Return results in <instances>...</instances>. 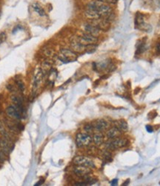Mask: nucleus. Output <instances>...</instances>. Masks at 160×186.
I'll use <instances>...</instances> for the list:
<instances>
[{
	"label": "nucleus",
	"instance_id": "obj_1",
	"mask_svg": "<svg viewBox=\"0 0 160 186\" xmlns=\"http://www.w3.org/2000/svg\"><path fill=\"white\" fill-rule=\"evenodd\" d=\"M58 58L60 61L65 63H69L71 61H75L77 59V54L74 51H72L71 49H68V48H62L60 50Z\"/></svg>",
	"mask_w": 160,
	"mask_h": 186
},
{
	"label": "nucleus",
	"instance_id": "obj_2",
	"mask_svg": "<svg viewBox=\"0 0 160 186\" xmlns=\"http://www.w3.org/2000/svg\"><path fill=\"white\" fill-rule=\"evenodd\" d=\"M93 138L88 133H78L76 136V144L79 148H83L90 145Z\"/></svg>",
	"mask_w": 160,
	"mask_h": 186
},
{
	"label": "nucleus",
	"instance_id": "obj_3",
	"mask_svg": "<svg viewBox=\"0 0 160 186\" xmlns=\"http://www.w3.org/2000/svg\"><path fill=\"white\" fill-rule=\"evenodd\" d=\"M73 164L76 165H82L85 167H88L90 168H94L95 164L94 161L88 157H86L84 156H78L73 159Z\"/></svg>",
	"mask_w": 160,
	"mask_h": 186
},
{
	"label": "nucleus",
	"instance_id": "obj_4",
	"mask_svg": "<svg viewBox=\"0 0 160 186\" xmlns=\"http://www.w3.org/2000/svg\"><path fill=\"white\" fill-rule=\"evenodd\" d=\"M126 145H127V140L126 139L118 137V138H113L111 141L107 142L106 148L110 150H116L119 149V148H123Z\"/></svg>",
	"mask_w": 160,
	"mask_h": 186
},
{
	"label": "nucleus",
	"instance_id": "obj_5",
	"mask_svg": "<svg viewBox=\"0 0 160 186\" xmlns=\"http://www.w3.org/2000/svg\"><path fill=\"white\" fill-rule=\"evenodd\" d=\"M94 26H97L98 29H99L101 31H108V29H110V22L108 20H107L105 18H99V19H94L92 20V23Z\"/></svg>",
	"mask_w": 160,
	"mask_h": 186
},
{
	"label": "nucleus",
	"instance_id": "obj_6",
	"mask_svg": "<svg viewBox=\"0 0 160 186\" xmlns=\"http://www.w3.org/2000/svg\"><path fill=\"white\" fill-rule=\"evenodd\" d=\"M78 40L85 46L88 44H96V43L98 41V38L97 37H94V36L85 33V32H84L82 35L78 37Z\"/></svg>",
	"mask_w": 160,
	"mask_h": 186
},
{
	"label": "nucleus",
	"instance_id": "obj_7",
	"mask_svg": "<svg viewBox=\"0 0 160 186\" xmlns=\"http://www.w3.org/2000/svg\"><path fill=\"white\" fill-rule=\"evenodd\" d=\"M0 148L5 152V154H8L13 150V145L11 140L4 137L3 138H0Z\"/></svg>",
	"mask_w": 160,
	"mask_h": 186
},
{
	"label": "nucleus",
	"instance_id": "obj_8",
	"mask_svg": "<svg viewBox=\"0 0 160 186\" xmlns=\"http://www.w3.org/2000/svg\"><path fill=\"white\" fill-rule=\"evenodd\" d=\"M73 173L79 177H85L91 172L90 167L82 165H76L73 169Z\"/></svg>",
	"mask_w": 160,
	"mask_h": 186
},
{
	"label": "nucleus",
	"instance_id": "obj_9",
	"mask_svg": "<svg viewBox=\"0 0 160 186\" xmlns=\"http://www.w3.org/2000/svg\"><path fill=\"white\" fill-rule=\"evenodd\" d=\"M83 30L85 33H89V34H91V35L94 36V37H98L99 35L101 30L99 29L97 27V26H94L93 24H90V23H85L83 26Z\"/></svg>",
	"mask_w": 160,
	"mask_h": 186
},
{
	"label": "nucleus",
	"instance_id": "obj_10",
	"mask_svg": "<svg viewBox=\"0 0 160 186\" xmlns=\"http://www.w3.org/2000/svg\"><path fill=\"white\" fill-rule=\"evenodd\" d=\"M70 48H71L72 51H74L76 54H79V53H82L85 51V46L82 44L79 40H75L71 41V43H70Z\"/></svg>",
	"mask_w": 160,
	"mask_h": 186
},
{
	"label": "nucleus",
	"instance_id": "obj_11",
	"mask_svg": "<svg viewBox=\"0 0 160 186\" xmlns=\"http://www.w3.org/2000/svg\"><path fill=\"white\" fill-rule=\"evenodd\" d=\"M6 114L8 115V117L13 119L19 120L21 118L20 111L16 107H13V106L8 107L6 110Z\"/></svg>",
	"mask_w": 160,
	"mask_h": 186
},
{
	"label": "nucleus",
	"instance_id": "obj_12",
	"mask_svg": "<svg viewBox=\"0 0 160 186\" xmlns=\"http://www.w3.org/2000/svg\"><path fill=\"white\" fill-rule=\"evenodd\" d=\"M43 72L42 71V69L39 70L37 73L35 74V76L33 78V92L34 93H36L37 90L38 89V88L39 87L40 84L42 83V81L43 78Z\"/></svg>",
	"mask_w": 160,
	"mask_h": 186
},
{
	"label": "nucleus",
	"instance_id": "obj_13",
	"mask_svg": "<svg viewBox=\"0 0 160 186\" xmlns=\"http://www.w3.org/2000/svg\"><path fill=\"white\" fill-rule=\"evenodd\" d=\"M94 130L98 132L105 130L108 127V123L104 119H98L94 124Z\"/></svg>",
	"mask_w": 160,
	"mask_h": 186
},
{
	"label": "nucleus",
	"instance_id": "obj_14",
	"mask_svg": "<svg viewBox=\"0 0 160 186\" xmlns=\"http://www.w3.org/2000/svg\"><path fill=\"white\" fill-rule=\"evenodd\" d=\"M85 16L87 19H91V20L101 18L100 15L99 14V13L96 11V10L92 9V8H87V9L85 11Z\"/></svg>",
	"mask_w": 160,
	"mask_h": 186
},
{
	"label": "nucleus",
	"instance_id": "obj_15",
	"mask_svg": "<svg viewBox=\"0 0 160 186\" xmlns=\"http://www.w3.org/2000/svg\"><path fill=\"white\" fill-rule=\"evenodd\" d=\"M114 127H116V128L121 130L122 132H125L128 129V123L125 121V120H118V121H114Z\"/></svg>",
	"mask_w": 160,
	"mask_h": 186
},
{
	"label": "nucleus",
	"instance_id": "obj_16",
	"mask_svg": "<svg viewBox=\"0 0 160 186\" xmlns=\"http://www.w3.org/2000/svg\"><path fill=\"white\" fill-rule=\"evenodd\" d=\"M121 132L122 131L119 130L118 128H116V127H112L111 129H110L107 132V137L108 138H111V139H113V138H116L119 137V135H121Z\"/></svg>",
	"mask_w": 160,
	"mask_h": 186
},
{
	"label": "nucleus",
	"instance_id": "obj_17",
	"mask_svg": "<svg viewBox=\"0 0 160 186\" xmlns=\"http://www.w3.org/2000/svg\"><path fill=\"white\" fill-rule=\"evenodd\" d=\"M32 8L34 10V11L37 12L39 16H46V13H45L44 8H43L41 6V5H40L39 3H38V2H33V3L32 4Z\"/></svg>",
	"mask_w": 160,
	"mask_h": 186
},
{
	"label": "nucleus",
	"instance_id": "obj_18",
	"mask_svg": "<svg viewBox=\"0 0 160 186\" xmlns=\"http://www.w3.org/2000/svg\"><path fill=\"white\" fill-rule=\"evenodd\" d=\"M11 100L15 104L16 108L19 110V111H22L23 110V107H22V99L17 95H13L11 97Z\"/></svg>",
	"mask_w": 160,
	"mask_h": 186
},
{
	"label": "nucleus",
	"instance_id": "obj_19",
	"mask_svg": "<svg viewBox=\"0 0 160 186\" xmlns=\"http://www.w3.org/2000/svg\"><path fill=\"white\" fill-rule=\"evenodd\" d=\"M93 141H94V144L96 145H101V144L103 143V141H104V138H103V135L102 134L100 133L99 132L97 133L94 135V137H93Z\"/></svg>",
	"mask_w": 160,
	"mask_h": 186
},
{
	"label": "nucleus",
	"instance_id": "obj_20",
	"mask_svg": "<svg viewBox=\"0 0 160 186\" xmlns=\"http://www.w3.org/2000/svg\"><path fill=\"white\" fill-rule=\"evenodd\" d=\"M51 66H52V63L51 61H45L42 63V71L43 74L44 72H48L51 69Z\"/></svg>",
	"mask_w": 160,
	"mask_h": 186
},
{
	"label": "nucleus",
	"instance_id": "obj_21",
	"mask_svg": "<svg viewBox=\"0 0 160 186\" xmlns=\"http://www.w3.org/2000/svg\"><path fill=\"white\" fill-rule=\"evenodd\" d=\"M137 28L139 29H140L141 31H147V32H149L151 31L152 28L151 26H150L149 24H147V23H144V22H141L140 24L137 25Z\"/></svg>",
	"mask_w": 160,
	"mask_h": 186
},
{
	"label": "nucleus",
	"instance_id": "obj_22",
	"mask_svg": "<svg viewBox=\"0 0 160 186\" xmlns=\"http://www.w3.org/2000/svg\"><path fill=\"white\" fill-rule=\"evenodd\" d=\"M0 133L2 134V135H3V137H5V138H8V139H10V140H11V136H10L9 133H8V131H7L6 130H5V126H4V124L1 121H0Z\"/></svg>",
	"mask_w": 160,
	"mask_h": 186
},
{
	"label": "nucleus",
	"instance_id": "obj_23",
	"mask_svg": "<svg viewBox=\"0 0 160 186\" xmlns=\"http://www.w3.org/2000/svg\"><path fill=\"white\" fill-rule=\"evenodd\" d=\"M97 49V46L96 44H88L85 46V51L87 54H92L95 52Z\"/></svg>",
	"mask_w": 160,
	"mask_h": 186
},
{
	"label": "nucleus",
	"instance_id": "obj_24",
	"mask_svg": "<svg viewBox=\"0 0 160 186\" xmlns=\"http://www.w3.org/2000/svg\"><path fill=\"white\" fill-rule=\"evenodd\" d=\"M84 130L86 132V133H93V131L94 130V125H92V124H86L85 126L84 127Z\"/></svg>",
	"mask_w": 160,
	"mask_h": 186
},
{
	"label": "nucleus",
	"instance_id": "obj_25",
	"mask_svg": "<svg viewBox=\"0 0 160 186\" xmlns=\"http://www.w3.org/2000/svg\"><path fill=\"white\" fill-rule=\"evenodd\" d=\"M144 49H145V45H144V43H140V44H139L138 46H137V50H136V54H140L141 53H142L143 51H144Z\"/></svg>",
	"mask_w": 160,
	"mask_h": 186
},
{
	"label": "nucleus",
	"instance_id": "obj_26",
	"mask_svg": "<svg viewBox=\"0 0 160 186\" xmlns=\"http://www.w3.org/2000/svg\"><path fill=\"white\" fill-rule=\"evenodd\" d=\"M7 34L5 32H1L0 33V44L3 43L6 40Z\"/></svg>",
	"mask_w": 160,
	"mask_h": 186
},
{
	"label": "nucleus",
	"instance_id": "obj_27",
	"mask_svg": "<svg viewBox=\"0 0 160 186\" xmlns=\"http://www.w3.org/2000/svg\"><path fill=\"white\" fill-rule=\"evenodd\" d=\"M16 83H17L18 87H19V89H20L21 91L25 90V86L24 83H23V82H22L21 80H18V81H16Z\"/></svg>",
	"mask_w": 160,
	"mask_h": 186
},
{
	"label": "nucleus",
	"instance_id": "obj_28",
	"mask_svg": "<svg viewBox=\"0 0 160 186\" xmlns=\"http://www.w3.org/2000/svg\"><path fill=\"white\" fill-rule=\"evenodd\" d=\"M6 159V156H5V153L0 148V162H4Z\"/></svg>",
	"mask_w": 160,
	"mask_h": 186
},
{
	"label": "nucleus",
	"instance_id": "obj_29",
	"mask_svg": "<svg viewBox=\"0 0 160 186\" xmlns=\"http://www.w3.org/2000/svg\"><path fill=\"white\" fill-rule=\"evenodd\" d=\"M146 130H147V132H149V133H152L153 132V127H151V125H147L146 126Z\"/></svg>",
	"mask_w": 160,
	"mask_h": 186
},
{
	"label": "nucleus",
	"instance_id": "obj_30",
	"mask_svg": "<svg viewBox=\"0 0 160 186\" xmlns=\"http://www.w3.org/2000/svg\"><path fill=\"white\" fill-rule=\"evenodd\" d=\"M117 184H118L117 179H114V180L111 182V185H116Z\"/></svg>",
	"mask_w": 160,
	"mask_h": 186
},
{
	"label": "nucleus",
	"instance_id": "obj_31",
	"mask_svg": "<svg viewBox=\"0 0 160 186\" xmlns=\"http://www.w3.org/2000/svg\"><path fill=\"white\" fill-rule=\"evenodd\" d=\"M43 182H44V180H42V181H39V182L36 183V185H36V186L40 185H41V184H42V183H43Z\"/></svg>",
	"mask_w": 160,
	"mask_h": 186
},
{
	"label": "nucleus",
	"instance_id": "obj_32",
	"mask_svg": "<svg viewBox=\"0 0 160 186\" xmlns=\"http://www.w3.org/2000/svg\"><path fill=\"white\" fill-rule=\"evenodd\" d=\"M129 182H130V180H128V181H127V182H125L124 183L123 185H127V184H128V183H129Z\"/></svg>",
	"mask_w": 160,
	"mask_h": 186
},
{
	"label": "nucleus",
	"instance_id": "obj_33",
	"mask_svg": "<svg viewBox=\"0 0 160 186\" xmlns=\"http://www.w3.org/2000/svg\"><path fill=\"white\" fill-rule=\"evenodd\" d=\"M100 1H102V0H100ZM111 2H113V0H111Z\"/></svg>",
	"mask_w": 160,
	"mask_h": 186
}]
</instances>
